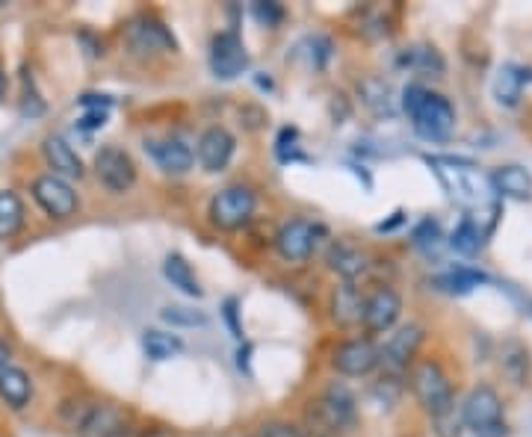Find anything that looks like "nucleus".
I'll list each match as a JSON object with an SVG mask.
<instances>
[{
	"instance_id": "f03ea898",
	"label": "nucleus",
	"mask_w": 532,
	"mask_h": 437,
	"mask_svg": "<svg viewBox=\"0 0 532 437\" xmlns=\"http://www.w3.org/2000/svg\"><path fill=\"white\" fill-rule=\"evenodd\" d=\"M305 423L311 429V437H340L352 429L355 423V399L346 387L334 384L317 402H311Z\"/></svg>"
},
{
	"instance_id": "b1692460",
	"label": "nucleus",
	"mask_w": 532,
	"mask_h": 437,
	"mask_svg": "<svg viewBox=\"0 0 532 437\" xmlns=\"http://www.w3.org/2000/svg\"><path fill=\"white\" fill-rule=\"evenodd\" d=\"M326 260H329V266H332L343 281H355V278L364 275L367 266H370L364 251L355 249V246H346V243H334L329 254H326Z\"/></svg>"
},
{
	"instance_id": "9b49d317",
	"label": "nucleus",
	"mask_w": 532,
	"mask_h": 437,
	"mask_svg": "<svg viewBox=\"0 0 532 437\" xmlns=\"http://www.w3.org/2000/svg\"><path fill=\"white\" fill-rule=\"evenodd\" d=\"M234 148H237V139L225 127H207L199 136V145H196V157H199L201 169L204 172H222L231 163Z\"/></svg>"
},
{
	"instance_id": "2eb2a0df",
	"label": "nucleus",
	"mask_w": 532,
	"mask_h": 437,
	"mask_svg": "<svg viewBox=\"0 0 532 437\" xmlns=\"http://www.w3.org/2000/svg\"><path fill=\"white\" fill-rule=\"evenodd\" d=\"M128 45L133 54H154V51H175L172 33L154 18H133L128 27Z\"/></svg>"
},
{
	"instance_id": "f704fd0d",
	"label": "nucleus",
	"mask_w": 532,
	"mask_h": 437,
	"mask_svg": "<svg viewBox=\"0 0 532 437\" xmlns=\"http://www.w3.org/2000/svg\"><path fill=\"white\" fill-rule=\"evenodd\" d=\"M261 437H305L299 429L287 426V423H266L261 429Z\"/></svg>"
},
{
	"instance_id": "39448f33",
	"label": "nucleus",
	"mask_w": 532,
	"mask_h": 437,
	"mask_svg": "<svg viewBox=\"0 0 532 437\" xmlns=\"http://www.w3.org/2000/svg\"><path fill=\"white\" fill-rule=\"evenodd\" d=\"M255 204H258L255 192L243 184L219 189L210 201V222L222 231H237L252 219Z\"/></svg>"
},
{
	"instance_id": "a878e982",
	"label": "nucleus",
	"mask_w": 532,
	"mask_h": 437,
	"mask_svg": "<svg viewBox=\"0 0 532 437\" xmlns=\"http://www.w3.org/2000/svg\"><path fill=\"white\" fill-rule=\"evenodd\" d=\"M488 234H491V231H485V228L479 225V219L470 213V216H465V219L459 222V228L453 231V237H450V246L459 251V254L470 257V254H476V251L485 246Z\"/></svg>"
},
{
	"instance_id": "423d86ee",
	"label": "nucleus",
	"mask_w": 532,
	"mask_h": 437,
	"mask_svg": "<svg viewBox=\"0 0 532 437\" xmlns=\"http://www.w3.org/2000/svg\"><path fill=\"white\" fill-rule=\"evenodd\" d=\"M95 175L110 192H128L136 184V163L119 145H104L95 154Z\"/></svg>"
},
{
	"instance_id": "cd10ccee",
	"label": "nucleus",
	"mask_w": 532,
	"mask_h": 437,
	"mask_svg": "<svg viewBox=\"0 0 532 437\" xmlns=\"http://www.w3.org/2000/svg\"><path fill=\"white\" fill-rule=\"evenodd\" d=\"M142 349H145V355H148L151 361H169V358H175V355L184 349V343H181V337H175V334L148 328V331L142 334Z\"/></svg>"
},
{
	"instance_id": "bb28decb",
	"label": "nucleus",
	"mask_w": 532,
	"mask_h": 437,
	"mask_svg": "<svg viewBox=\"0 0 532 437\" xmlns=\"http://www.w3.org/2000/svg\"><path fill=\"white\" fill-rule=\"evenodd\" d=\"M361 92V101L367 104V110H373L376 116H391L394 113V92L385 80L379 77H370L358 86Z\"/></svg>"
},
{
	"instance_id": "e433bc0d",
	"label": "nucleus",
	"mask_w": 532,
	"mask_h": 437,
	"mask_svg": "<svg viewBox=\"0 0 532 437\" xmlns=\"http://www.w3.org/2000/svg\"><path fill=\"white\" fill-rule=\"evenodd\" d=\"M104 122H107V110H92V113H86V116H83L80 127H86V130H89V127H101Z\"/></svg>"
},
{
	"instance_id": "9d476101",
	"label": "nucleus",
	"mask_w": 532,
	"mask_h": 437,
	"mask_svg": "<svg viewBox=\"0 0 532 437\" xmlns=\"http://www.w3.org/2000/svg\"><path fill=\"white\" fill-rule=\"evenodd\" d=\"M399 313H402V299L397 290L391 287H376L367 299H364V328L373 334L391 331L397 325Z\"/></svg>"
},
{
	"instance_id": "4c0bfd02",
	"label": "nucleus",
	"mask_w": 532,
	"mask_h": 437,
	"mask_svg": "<svg viewBox=\"0 0 532 437\" xmlns=\"http://www.w3.org/2000/svg\"><path fill=\"white\" fill-rule=\"evenodd\" d=\"M9 358H12V349H9V346H6V343L0 340V373H3L6 367H9Z\"/></svg>"
},
{
	"instance_id": "f3484780",
	"label": "nucleus",
	"mask_w": 532,
	"mask_h": 437,
	"mask_svg": "<svg viewBox=\"0 0 532 437\" xmlns=\"http://www.w3.org/2000/svg\"><path fill=\"white\" fill-rule=\"evenodd\" d=\"M527 80H530V71H527L524 65L503 63L500 65V71L494 74V83H491L494 101H497L500 107H518Z\"/></svg>"
},
{
	"instance_id": "4468645a",
	"label": "nucleus",
	"mask_w": 532,
	"mask_h": 437,
	"mask_svg": "<svg viewBox=\"0 0 532 437\" xmlns=\"http://www.w3.org/2000/svg\"><path fill=\"white\" fill-rule=\"evenodd\" d=\"M317 243V228L305 219H293L287 225H281V231L275 234V249L284 260H305Z\"/></svg>"
},
{
	"instance_id": "c85d7f7f",
	"label": "nucleus",
	"mask_w": 532,
	"mask_h": 437,
	"mask_svg": "<svg viewBox=\"0 0 532 437\" xmlns=\"http://www.w3.org/2000/svg\"><path fill=\"white\" fill-rule=\"evenodd\" d=\"M399 65H408L411 71H420V74H441L444 57L432 45H414L399 54Z\"/></svg>"
},
{
	"instance_id": "6ab92c4d",
	"label": "nucleus",
	"mask_w": 532,
	"mask_h": 437,
	"mask_svg": "<svg viewBox=\"0 0 532 437\" xmlns=\"http://www.w3.org/2000/svg\"><path fill=\"white\" fill-rule=\"evenodd\" d=\"M491 187H494V192H500L503 198L532 201V172L524 169V166H518V163L497 166L491 172Z\"/></svg>"
},
{
	"instance_id": "473e14b6",
	"label": "nucleus",
	"mask_w": 532,
	"mask_h": 437,
	"mask_svg": "<svg viewBox=\"0 0 532 437\" xmlns=\"http://www.w3.org/2000/svg\"><path fill=\"white\" fill-rule=\"evenodd\" d=\"M252 12H255V18H258L261 24H266V27H275V24L284 18V9H281L278 3H255Z\"/></svg>"
},
{
	"instance_id": "a211bd4d",
	"label": "nucleus",
	"mask_w": 532,
	"mask_h": 437,
	"mask_svg": "<svg viewBox=\"0 0 532 437\" xmlns=\"http://www.w3.org/2000/svg\"><path fill=\"white\" fill-rule=\"evenodd\" d=\"M42 151H45V160H48V166L54 169L51 175H57V178H63V181H77V178H83V160L77 157V151L68 145L63 136H48L45 139V145H42Z\"/></svg>"
},
{
	"instance_id": "ddd939ff",
	"label": "nucleus",
	"mask_w": 532,
	"mask_h": 437,
	"mask_svg": "<svg viewBox=\"0 0 532 437\" xmlns=\"http://www.w3.org/2000/svg\"><path fill=\"white\" fill-rule=\"evenodd\" d=\"M420 343H423V328H420V325H405V328H399L397 334H391V340L385 343V349H379V364H385V367L402 373V370L414 361Z\"/></svg>"
},
{
	"instance_id": "7c9ffc66",
	"label": "nucleus",
	"mask_w": 532,
	"mask_h": 437,
	"mask_svg": "<svg viewBox=\"0 0 532 437\" xmlns=\"http://www.w3.org/2000/svg\"><path fill=\"white\" fill-rule=\"evenodd\" d=\"M414 246L426 251L438 249L441 246V228H438V222H432V219L420 222L417 231H414Z\"/></svg>"
},
{
	"instance_id": "ea45409f",
	"label": "nucleus",
	"mask_w": 532,
	"mask_h": 437,
	"mask_svg": "<svg viewBox=\"0 0 532 437\" xmlns=\"http://www.w3.org/2000/svg\"><path fill=\"white\" fill-rule=\"evenodd\" d=\"M3 92H6V77H3V71H0V98H3Z\"/></svg>"
},
{
	"instance_id": "f257e3e1",
	"label": "nucleus",
	"mask_w": 532,
	"mask_h": 437,
	"mask_svg": "<svg viewBox=\"0 0 532 437\" xmlns=\"http://www.w3.org/2000/svg\"><path fill=\"white\" fill-rule=\"evenodd\" d=\"M402 110L411 119L414 133L426 142H444L456 127V107L444 95L429 92L426 86H417V83L405 86Z\"/></svg>"
},
{
	"instance_id": "6e6552de",
	"label": "nucleus",
	"mask_w": 532,
	"mask_h": 437,
	"mask_svg": "<svg viewBox=\"0 0 532 437\" xmlns=\"http://www.w3.org/2000/svg\"><path fill=\"white\" fill-rule=\"evenodd\" d=\"M33 198L51 219H68L77 210V192L57 175H42L33 181Z\"/></svg>"
},
{
	"instance_id": "58836bf2",
	"label": "nucleus",
	"mask_w": 532,
	"mask_h": 437,
	"mask_svg": "<svg viewBox=\"0 0 532 437\" xmlns=\"http://www.w3.org/2000/svg\"><path fill=\"white\" fill-rule=\"evenodd\" d=\"M139 437H175L169 429H163V426H154V429H145Z\"/></svg>"
},
{
	"instance_id": "4be33fe9",
	"label": "nucleus",
	"mask_w": 532,
	"mask_h": 437,
	"mask_svg": "<svg viewBox=\"0 0 532 437\" xmlns=\"http://www.w3.org/2000/svg\"><path fill=\"white\" fill-rule=\"evenodd\" d=\"M0 399L9 408H15V411L27 408L30 399H33V381H30V375L24 373V370H18V367H6L0 373Z\"/></svg>"
},
{
	"instance_id": "1a4fd4ad",
	"label": "nucleus",
	"mask_w": 532,
	"mask_h": 437,
	"mask_svg": "<svg viewBox=\"0 0 532 437\" xmlns=\"http://www.w3.org/2000/svg\"><path fill=\"white\" fill-rule=\"evenodd\" d=\"M332 364L337 373L349 378L370 375L379 367V346L370 340H346L334 349Z\"/></svg>"
},
{
	"instance_id": "2f4dec72",
	"label": "nucleus",
	"mask_w": 532,
	"mask_h": 437,
	"mask_svg": "<svg viewBox=\"0 0 532 437\" xmlns=\"http://www.w3.org/2000/svg\"><path fill=\"white\" fill-rule=\"evenodd\" d=\"M163 319L172 322V325H190V328L207 325V316H204V313L187 311V308H166V311H163Z\"/></svg>"
},
{
	"instance_id": "c756f323",
	"label": "nucleus",
	"mask_w": 532,
	"mask_h": 437,
	"mask_svg": "<svg viewBox=\"0 0 532 437\" xmlns=\"http://www.w3.org/2000/svg\"><path fill=\"white\" fill-rule=\"evenodd\" d=\"M24 225V204L12 189H0V237L18 234Z\"/></svg>"
},
{
	"instance_id": "412c9836",
	"label": "nucleus",
	"mask_w": 532,
	"mask_h": 437,
	"mask_svg": "<svg viewBox=\"0 0 532 437\" xmlns=\"http://www.w3.org/2000/svg\"><path fill=\"white\" fill-rule=\"evenodd\" d=\"M500 367L506 378L518 387H524L530 381L532 373V361H530V349L521 343V340H506L503 349H500Z\"/></svg>"
},
{
	"instance_id": "72a5a7b5",
	"label": "nucleus",
	"mask_w": 532,
	"mask_h": 437,
	"mask_svg": "<svg viewBox=\"0 0 532 437\" xmlns=\"http://www.w3.org/2000/svg\"><path fill=\"white\" fill-rule=\"evenodd\" d=\"M435 432L441 437H459L462 432V414L456 417V411H450V414H444V417H435Z\"/></svg>"
},
{
	"instance_id": "c9c22d12",
	"label": "nucleus",
	"mask_w": 532,
	"mask_h": 437,
	"mask_svg": "<svg viewBox=\"0 0 532 437\" xmlns=\"http://www.w3.org/2000/svg\"><path fill=\"white\" fill-rule=\"evenodd\" d=\"M225 316H228V322H231L234 337H243V328L237 325V302H234V299H228V302H225Z\"/></svg>"
},
{
	"instance_id": "dca6fc26",
	"label": "nucleus",
	"mask_w": 532,
	"mask_h": 437,
	"mask_svg": "<svg viewBox=\"0 0 532 437\" xmlns=\"http://www.w3.org/2000/svg\"><path fill=\"white\" fill-rule=\"evenodd\" d=\"M80 437H128V414L116 405H92L83 426L77 429Z\"/></svg>"
},
{
	"instance_id": "f8f14e48",
	"label": "nucleus",
	"mask_w": 532,
	"mask_h": 437,
	"mask_svg": "<svg viewBox=\"0 0 532 437\" xmlns=\"http://www.w3.org/2000/svg\"><path fill=\"white\" fill-rule=\"evenodd\" d=\"M145 151L154 157V163L166 172V175H187L193 169V148L178 139V136H169V139H151L145 142Z\"/></svg>"
},
{
	"instance_id": "393cba45",
	"label": "nucleus",
	"mask_w": 532,
	"mask_h": 437,
	"mask_svg": "<svg viewBox=\"0 0 532 437\" xmlns=\"http://www.w3.org/2000/svg\"><path fill=\"white\" fill-rule=\"evenodd\" d=\"M163 275H166V278L172 281V287H178L184 296H193V299H201V296H204L199 278H196V272H193V266L187 263L184 254H169L166 263H163Z\"/></svg>"
},
{
	"instance_id": "7ed1b4c3",
	"label": "nucleus",
	"mask_w": 532,
	"mask_h": 437,
	"mask_svg": "<svg viewBox=\"0 0 532 437\" xmlns=\"http://www.w3.org/2000/svg\"><path fill=\"white\" fill-rule=\"evenodd\" d=\"M411 390H414L417 402L432 414V420L456 411L453 381L441 370L438 361H420L411 367Z\"/></svg>"
},
{
	"instance_id": "5701e85b",
	"label": "nucleus",
	"mask_w": 532,
	"mask_h": 437,
	"mask_svg": "<svg viewBox=\"0 0 532 437\" xmlns=\"http://www.w3.org/2000/svg\"><path fill=\"white\" fill-rule=\"evenodd\" d=\"M364 299L367 296H361V290L352 281H346L343 287H337L332 299L334 322L337 325H355V322H361L364 319Z\"/></svg>"
},
{
	"instance_id": "0eeeda50",
	"label": "nucleus",
	"mask_w": 532,
	"mask_h": 437,
	"mask_svg": "<svg viewBox=\"0 0 532 437\" xmlns=\"http://www.w3.org/2000/svg\"><path fill=\"white\" fill-rule=\"evenodd\" d=\"M249 68V54L246 45L237 33L225 30L219 36H213L210 42V71L219 80H234Z\"/></svg>"
},
{
	"instance_id": "20e7f679",
	"label": "nucleus",
	"mask_w": 532,
	"mask_h": 437,
	"mask_svg": "<svg viewBox=\"0 0 532 437\" xmlns=\"http://www.w3.org/2000/svg\"><path fill=\"white\" fill-rule=\"evenodd\" d=\"M462 426L473 429L476 435H491L503 432V399L494 387L479 384L467 393L462 402Z\"/></svg>"
},
{
	"instance_id": "aec40b11",
	"label": "nucleus",
	"mask_w": 532,
	"mask_h": 437,
	"mask_svg": "<svg viewBox=\"0 0 532 437\" xmlns=\"http://www.w3.org/2000/svg\"><path fill=\"white\" fill-rule=\"evenodd\" d=\"M479 284H488V275L479 272V269H473V266H456V269L432 278V287L441 290V293H450V296H467Z\"/></svg>"
}]
</instances>
